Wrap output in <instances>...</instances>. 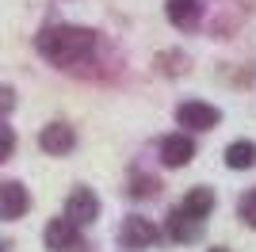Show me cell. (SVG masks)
I'll list each match as a JSON object with an SVG mask.
<instances>
[{"instance_id": "52a82bcc", "label": "cell", "mask_w": 256, "mask_h": 252, "mask_svg": "<svg viewBox=\"0 0 256 252\" xmlns=\"http://www.w3.org/2000/svg\"><path fill=\"white\" fill-rule=\"evenodd\" d=\"M76 241H80V230L69 218H54L46 226V248L50 252H65V248H73Z\"/></svg>"}, {"instance_id": "8992f818", "label": "cell", "mask_w": 256, "mask_h": 252, "mask_svg": "<svg viewBox=\"0 0 256 252\" xmlns=\"http://www.w3.org/2000/svg\"><path fill=\"white\" fill-rule=\"evenodd\" d=\"M192 157H195V142L188 134H168L164 142H160V160H164L168 168L188 164Z\"/></svg>"}, {"instance_id": "9a60e30c", "label": "cell", "mask_w": 256, "mask_h": 252, "mask_svg": "<svg viewBox=\"0 0 256 252\" xmlns=\"http://www.w3.org/2000/svg\"><path fill=\"white\" fill-rule=\"evenodd\" d=\"M12 149H16V134H12L4 122H0V160H8V157H12Z\"/></svg>"}, {"instance_id": "5bb4252c", "label": "cell", "mask_w": 256, "mask_h": 252, "mask_svg": "<svg viewBox=\"0 0 256 252\" xmlns=\"http://www.w3.org/2000/svg\"><path fill=\"white\" fill-rule=\"evenodd\" d=\"M134 195H138V199H150V195H157V180H150V176H134Z\"/></svg>"}, {"instance_id": "ba28073f", "label": "cell", "mask_w": 256, "mask_h": 252, "mask_svg": "<svg viewBox=\"0 0 256 252\" xmlns=\"http://www.w3.org/2000/svg\"><path fill=\"white\" fill-rule=\"evenodd\" d=\"M73 130H69V126L65 122H50L42 130V138H38V146L46 149V153H54V157H62V153H69V149H73Z\"/></svg>"}, {"instance_id": "2e32d148", "label": "cell", "mask_w": 256, "mask_h": 252, "mask_svg": "<svg viewBox=\"0 0 256 252\" xmlns=\"http://www.w3.org/2000/svg\"><path fill=\"white\" fill-rule=\"evenodd\" d=\"M12 107H16V92H12L8 84H0V115H8Z\"/></svg>"}, {"instance_id": "8fae6325", "label": "cell", "mask_w": 256, "mask_h": 252, "mask_svg": "<svg viewBox=\"0 0 256 252\" xmlns=\"http://www.w3.org/2000/svg\"><path fill=\"white\" fill-rule=\"evenodd\" d=\"M199 230H203V222L184 218L180 210H172V218H168V237H172V241H195Z\"/></svg>"}, {"instance_id": "7c38bea8", "label": "cell", "mask_w": 256, "mask_h": 252, "mask_svg": "<svg viewBox=\"0 0 256 252\" xmlns=\"http://www.w3.org/2000/svg\"><path fill=\"white\" fill-rule=\"evenodd\" d=\"M226 164L230 168H252L256 164V146L252 142H234L226 149Z\"/></svg>"}, {"instance_id": "4fadbf2b", "label": "cell", "mask_w": 256, "mask_h": 252, "mask_svg": "<svg viewBox=\"0 0 256 252\" xmlns=\"http://www.w3.org/2000/svg\"><path fill=\"white\" fill-rule=\"evenodd\" d=\"M237 214H241V218H245L248 226H256V188L248 191V195H245L241 202H237Z\"/></svg>"}, {"instance_id": "6da1fadb", "label": "cell", "mask_w": 256, "mask_h": 252, "mask_svg": "<svg viewBox=\"0 0 256 252\" xmlns=\"http://www.w3.org/2000/svg\"><path fill=\"white\" fill-rule=\"evenodd\" d=\"M38 54L54 65H76L84 62L92 46H96V34L88 27H73V23H54V27H42L38 38H34Z\"/></svg>"}, {"instance_id": "5b68a950", "label": "cell", "mask_w": 256, "mask_h": 252, "mask_svg": "<svg viewBox=\"0 0 256 252\" xmlns=\"http://www.w3.org/2000/svg\"><path fill=\"white\" fill-rule=\"evenodd\" d=\"M27 188H23V184H16V180H12V184H0V218L4 222H16V218H23V214H27Z\"/></svg>"}, {"instance_id": "277c9868", "label": "cell", "mask_w": 256, "mask_h": 252, "mask_svg": "<svg viewBox=\"0 0 256 252\" xmlns=\"http://www.w3.org/2000/svg\"><path fill=\"white\" fill-rule=\"evenodd\" d=\"M118 237H122V244L126 248H150L153 241H157V226H153L150 218H126L122 222V230H118Z\"/></svg>"}, {"instance_id": "7a4b0ae2", "label": "cell", "mask_w": 256, "mask_h": 252, "mask_svg": "<svg viewBox=\"0 0 256 252\" xmlns=\"http://www.w3.org/2000/svg\"><path fill=\"white\" fill-rule=\"evenodd\" d=\"M218 107L210 104H199V100H188V104L176 107V122L180 126H192V130H210V126H218Z\"/></svg>"}, {"instance_id": "e0dca14e", "label": "cell", "mask_w": 256, "mask_h": 252, "mask_svg": "<svg viewBox=\"0 0 256 252\" xmlns=\"http://www.w3.org/2000/svg\"><path fill=\"white\" fill-rule=\"evenodd\" d=\"M0 252H4V248H0Z\"/></svg>"}, {"instance_id": "30bf717a", "label": "cell", "mask_w": 256, "mask_h": 252, "mask_svg": "<svg viewBox=\"0 0 256 252\" xmlns=\"http://www.w3.org/2000/svg\"><path fill=\"white\" fill-rule=\"evenodd\" d=\"M199 12H203L199 0H168V20L176 23V27H195V23H199Z\"/></svg>"}, {"instance_id": "9c48e42d", "label": "cell", "mask_w": 256, "mask_h": 252, "mask_svg": "<svg viewBox=\"0 0 256 252\" xmlns=\"http://www.w3.org/2000/svg\"><path fill=\"white\" fill-rule=\"evenodd\" d=\"M184 214V218H195V222H203L206 214L214 210V191L210 188H195L192 195H184V202L176 206Z\"/></svg>"}, {"instance_id": "3957f363", "label": "cell", "mask_w": 256, "mask_h": 252, "mask_svg": "<svg viewBox=\"0 0 256 252\" xmlns=\"http://www.w3.org/2000/svg\"><path fill=\"white\" fill-rule=\"evenodd\" d=\"M96 214H100V199H96V195H92L88 188H76L73 195H69L65 218L73 222L76 230H80V226H88V222H96Z\"/></svg>"}]
</instances>
